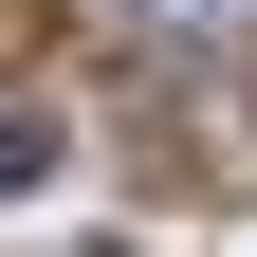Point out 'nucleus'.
Instances as JSON below:
<instances>
[{
    "mask_svg": "<svg viewBox=\"0 0 257 257\" xmlns=\"http://www.w3.org/2000/svg\"><path fill=\"white\" fill-rule=\"evenodd\" d=\"M110 19H184V37H257V0H110Z\"/></svg>",
    "mask_w": 257,
    "mask_h": 257,
    "instance_id": "1",
    "label": "nucleus"
},
{
    "mask_svg": "<svg viewBox=\"0 0 257 257\" xmlns=\"http://www.w3.org/2000/svg\"><path fill=\"white\" fill-rule=\"evenodd\" d=\"M55 166V110H19V92H0V184H37Z\"/></svg>",
    "mask_w": 257,
    "mask_h": 257,
    "instance_id": "2",
    "label": "nucleus"
}]
</instances>
